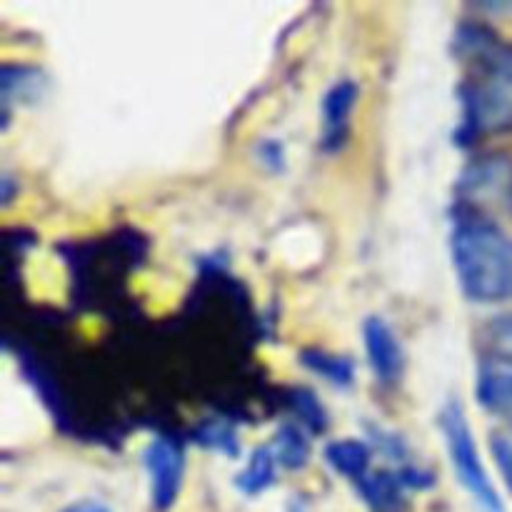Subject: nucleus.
<instances>
[{
  "instance_id": "f03ea898",
  "label": "nucleus",
  "mask_w": 512,
  "mask_h": 512,
  "mask_svg": "<svg viewBox=\"0 0 512 512\" xmlns=\"http://www.w3.org/2000/svg\"><path fill=\"white\" fill-rule=\"evenodd\" d=\"M438 428L443 435L445 450H448L455 480L463 485V490L473 498L480 512H505V503L495 488L493 478H490L488 468H485L463 403L448 400L438 413Z\"/></svg>"
},
{
  "instance_id": "0eeeda50",
  "label": "nucleus",
  "mask_w": 512,
  "mask_h": 512,
  "mask_svg": "<svg viewBox=\"0 0 512 512\" xmlns=\"http://www.w3.org/2000/svg\"><path fill=\"white\" fill-rule=\"evenodd\" d=\"M360 88L353 78H340L330 85L320 100V148L325 153H338L350 135L355 105H358Z\"/></svg>"
},
{
  "instance_id": "9b49d317",
  "label": "nucleus",
  "mask_w": 512,
  "mask_h": 512,
  "mask_svg": "<svg viewBox=\"0 0 512 512\" xmlns=\"http://www.w3.org/2000/svg\"><path fill=\"white\" fill-rule=\"evenodd\" d=\"M300 365L323 383L338 390H350L355 385V363L348 355H335L323 348H305L298 355Z\"/></svg>"
},
{
  "instance_id": "20e7f679",
  "label": "nucleus",
  "mask_w": 512,
  "mask_h": 512,
  "mask_svg": "<svg viewBox=\"0 0 512 512\" xmlns=\"http://www.w3.org/2000/svg\"><path fill=\"white\" fill-rule=\"evenodd\" d=\"M458 213L493 218L490 213L512 215V158L488 153L470 160L458 175Z\"/></svg>"
},
{
  "instance_id": "7ed1b4c3",
  "label": "nucleus",
  "mask_w": 512,
  "mask_h": 512,
  "mask_svg": "<svg viewBox=\"0 0 512 512\" xmlns=\"http://www.w3.org/2000/svg\"><path fill=\"white\" fill-rule=\"evenodd\" d=\"M460 118L455 128V145L470 148L490 133L512 128V90L498 80H463L458 88Z\"/></svg>"
},
{
  "instance_id": "ddd939ff",
  "label": "nucleus",
  "mask_w": 512,
  "mask_h": 512,
  "mask_svg": "<svg viewBox=\"0 0 512 512\" xmlns=\"http://www.w3.org/2000/svg\"><path fill=\"white\" fill-rule=\"evenodd\" d=\"M43 73L38 68H30V65H3V73H0V88H3V118L10 115V105L18 100H35L43 95Z\"/></svg>"
},
{
  "instance_id": "6e6552de",
  "label": "nucleus",
  "mask_w": 512,
  "mask_h": 512,
  "mask_svg": "<svg viewBox=\"0 0 512 512\" xmlns=\"http://www.w3.org/2000/svg\"><path fill=\"white\" fill-rule=\"evenodd\" d=\"M355 490L370 512H408L410 488L398 468L370 470L360 483H355Z\"/></svg>"
},
{
  "instance_id": "a211bd4d",
  "label": "nucleus",
  "mask_w": 512,
  "mask_h": 512,
  "mask_svg": "<svg viewBox=\"0 0 512 512\" xmlns=\"http://www.w3.org/2000/svg\"><path fill=\"white\" fill-rule=\"evenodd\" d=\"M255 155H258L260 165L270 173H283L285 165H288V150L285 143L278 138H263L255 145Z\"/></svg>"
},
{
  "instance_id": "f3484780",
  "label": "nucleus",
  "mask_w": 512,
  "mask_h": 512,
  "mask_svg": "<svg viewBox=\"0 0 512 512\" xmlns=\"http://www.w3.org/2000/svg\"><path fill=\"white\" fill-rule=\"evenodd\" d=\"M290 408L295 413V423L303 425L310 435H320L328 430V413H325L323 403H320L313 390H293V395H290Z\"/></svg>"
},
{
  "instance_id": "39448f33",
  "label": "nucleus",
  "mask_w": 512,
  "mask_h": 512,
  "mask_svg": "<svg viewBox=\"0 0 512 512\" xmlns=\"http://www.w3.org/2000/svg\"><path fill=\"white\" fill-rule=\"evenodd\" d=\"M143 468L150 478V503L155 512H168L178 503L185 478V450L168 435H155L143 450Z\"/></svg>"
},
{
  "instance_id": "2eb2a0df",
  "label": "nucleus",
  "mask_w": 512,
  "mask_h": 512,
  "mask_svg": "<svg viewBox=\"0 0 512 512\" xmlns=\"http://www.w3.org/2000/svg\"><path fill=\"white\" fill-rule=\"evenodd\" d=\"M278 460H275V453L270 445H260L250 453L245 468L235 475V488L240 490L248 498H255V495H263L265 490L275 485V473H278Z\"/></svg>"
},
{
  "instance_id": "9d476101",
  "label": "nucleus",
  "mask_w": 512,
  "mask_h": 512,
  "mask_svg": "<svg viewBox=\"0 0 512 512\" xmlns=\"http://www.w3.org/2000/svg\"><path fill=\"white\" fill-rule=\"evenodd\" d=\"M373 453L375 448L368 440L343 438L325 445L323 458L335 475H340V478L350 480L355 485L373 470Z\"/></svg>"
},
{
  "instance_id": "dca6fc26",
  "label": "nucleus",
  "mask_w": 512,
  "mask_h": 512,
  "mask_svg": "<svg viewBox=\"0 0 512 512\" xmlns=\"http://www.w3.org/2000/svg\"><path fill=\"white\" fill-rule=\"evenodd\" d=\"M193 440L200 448L210 450V453L225 455V458L235 460L240 458L243 448H240V435L230 420L223 418H205L195 425Z\"/></svg>"
},
{
  "instance_id": "f257e3e1",
  "label": "nucleus",
  "mask_w": 512,
  "mask_h": 512,
  "mask_svg": "<svg viewBox=\"0 0 512 512\" xmlns=\"http://www.w3.org/2000/svg\"><path fill=\"white\" fill-rule=\"evenodd\" d=\"M450 260L458 288L470 303L500 305L512 300V233L495 218L455 213Z\"/></svg>"
},
{
  "instance_id": "423d86ee",
  "label": "nucleus",
  "mask_w": 512,
  "mask_h": 512,
  "mask_svg": "<svg viewBox=\"0 0 512 512\" xmlns=\"http://www.w3.org/2000/svg\"><path fill=\"white\" fill-rule=\"evenodd\" d=\"M363 345L368 365L383 388H395L405 373V353L393 325L380 315H370L363 323Z\"/></svg>"
},
{
  "instance_id": "aec40b11",
  "label": "nucleus",
  "mask_w": 512,
  "mask_h": 512,
  "mask_svg": "<svg viewBox=\"0 0 512 512\" xmlns=\"http://www.w3.org/2000/svg\"><path fill=\"white\" fill-rule=\"evenodd\" d=\"M60 512H113V510H110V505L103 503V500L85 498V500H75V503L65 505Z\"/></svg>"
},
{
  "instance_id": "f8f14e48",
  "label": "nucleus",
  "mask_w": 512,
  "mask_h": 512,
  "mask_svg": "<svg viewBox=\"0 0 512 512\" xmlns=\"http://www.w3.org/2000/svg\"><path fill=\"white\" fill-rule=\"evenodd\" d=\"M273 448L275 460L283 470H300L308 465L310 453H313V445H310V433L295 420H285L278 425L273 435Z\"/></svg>"
},
{
  "instance_id": "1a4fd4ad",
  "label": "nucleus",
  "mask_w": 512,
  "mask_h": 512,
  "mask_svg": "<svg viewBox=\"0 0 512 512\" xmlns=\"http://www.w3.org/2000/svg\"><path fill=\"white\" fill-rule=\"evenodd\" d=\"M475 400L485 413L505 425V433L512 435V370L483 365L475 380Z\"/></svg>"
},
{
  "instance_id": "4468645a",
  "label": "nucleus",
  "mask_w": 512,
  "mask_h": 512,
  "mask_svg": "<svg viewBox=\"0 0 512 512\" xmlns=\"http://www.w3.org/2000/svg\"><path fill=\"white\" fill-rule=\"evenodd\" d=\"M480 353L485 368L512 370V313L490 318L480 330Z\"/></svg>"
},
{
  "instance_id": "6ab92c4d",
  "label": "nucleus",
  "mask_w": 512,
  "mask_h": 512,
  "mask_svg": "<svg viewBox=\"0 0 512 512\" xmlns=\"http://www.w3.org/2000/svg\"><path fill=\"white\" fill-rule=\"evenodd\" d=\"M490 455H493L505 485L512 490V435L510 433L490 435Z\"/></svg>"
}]
</instances>
